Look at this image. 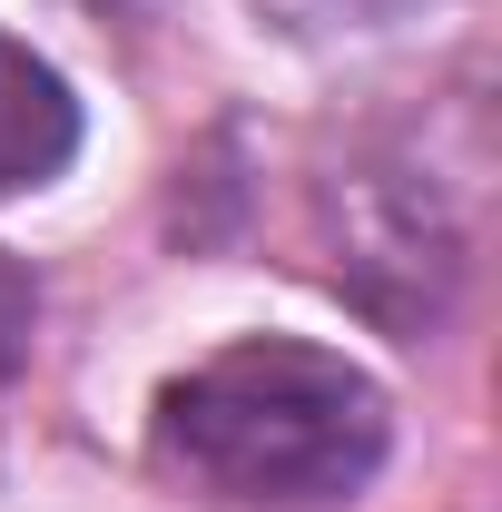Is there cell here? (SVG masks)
<instances>
[{
	"label": "cell",
	"instance_id": "277c9868",
	"mask_svg": "<svg viewBox=\"0 0 502 512\" xmlns=\"http://www.w3.org/2000/svg\"><path fill=\"white\" fill-rule=\"evenodd\" d=\"M286 30H394V20H414L424 0H266Z\"/></svg>",
	"mask_w": 502,
	"mask_h": 512
},
{
	"label": "cell",
	"instance_id": "5b68a950",
	"mask_svg": "<svg viewBox=\"0 0 502 512\" xmlns=\"http://www.w3.org/2000/svg\"><path fill=\"white\" fill-rule=\"evenodd\" d=\"M30 325H40V286H30V276L0 256V384L30 365Z\"/></svg>",
	"mask_w": 502,
	"mask_h": 512
},
{
	"label": "cell",
	"instance_id": "7a4b0ae2",
	"mask_svg": "<svg viewBox=\"0 0 502 512\" xmlns=\"http://www.w3.org/2000/svg\"><path fill=\"white\" fill-rule=\"evenodd\" d=\"M315 256L345 306H365L384 335H434L463 296V217L414 168L355 148L345 168L315 178Z\"/></svg>",
	"mask_w": 502,
	"mask_h": 512
},
{
	"label": "cell",
	"instance_id": "3957f363",
	"mask_svg": "<svg viewBox=\"0 0 502 512\" xmlns=\"http://www.w3.org/2000/svg\"><path fill=\"white\" fill-rule=\"evenodd\" d=\"M79 158V99L30 40H0V197L50 188Z\"/></svg>",
	"mask_w": 502,
	"mask_h": 512
},
{
	"label": "cell",
	"instance_id": "6da1fadb",
	"mask_svg": "<svg viewBox=\"0 0 502 512\" xmlns=\"http://www.w3.org/2000/svg\"><path fill=\"white\" fill-rule=\"evenodd\" d=\"M394 414L384 384L325 345L247 335L158 394V473L217 512H335L375 483Z\"/></svg>",
	"mask_w": 502,
	"mask_h": 512
}]
</instances>
